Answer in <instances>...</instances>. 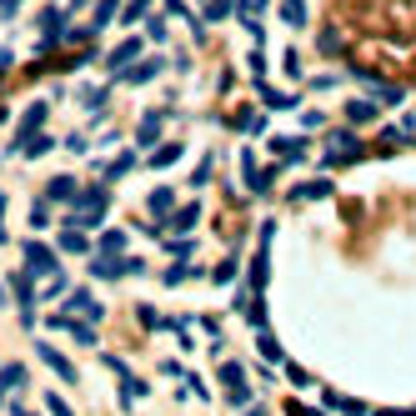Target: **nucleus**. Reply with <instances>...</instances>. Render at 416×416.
<instances>
[{"instance_id": "obj_26", "label": "nucleus", "mask_w": 416, "mask_h": 416, "mask_svg": "<svg viewBox=\"0 0 416 416\" xmlns=\"http://www.w3.org/2000/svg\"><path fill=\"white\" fill-rule=\"evenodd\" d=\"M286 376H291V386H311V376H306L301 366H286Z\"/></svg>"}, {"instance_id": "obj_28", "label": "nucleus", "mask_w": 416, "mask_h": 416, "mask_svg": "<svg viewBox=\"0 0 416 416\" xmlns=\"http://www.w3.org/2000/svg\"><path fill=\"white\" fill-rule=\"evenodd\" d=\"M0 246H6V191H0Z\"/></svg>"}, {"instance_id": "obj_24", "label": "nucleus", "mask_w": 416, "mask_h": 416, "mask_svg": "<svg viewBox=\"0 0 416 416\" xmlns=\"http://www.w3.org/2000/svg\"><path fill=\"white\" fill-rule=\"evenodd\" d=\"M261 356H266V362H281V346L271 336H261Z\"/></svg>"}, {"instance_id": "obj_23", "label": "nucleus", "mask_w": 416, "mask_h": 416, "mask_svg": "<svg viewBox=\"0 0 416 416\" xmlns=\"http://www.w3.org/2000/svg\"><path fill=\"white\" fill-rule=\"evenodd\" d=\"M45 411H50V416H71V406L55 396V391H45Z\"/></svg>"}, {"instance_id": "obj_12", "label": "nucleus", "mask_w": 416, "mask_h": 416, "mask_svg": "<svg viewBox=\"0 0 416 416\" xmlns=\"http://www.w3.org/2000/svg\"><path fill=\"white\" fill-rule=\"evenodd\" d=\"M346 115H351V121H376V105H371V100H351Z\"/></svg>"}, {"instance_id": "obj_21", "label": "nucleus", "mask_w": 416, "mask_h": 416, "mask_svg": "<svg viewBox=\"0 0 416 416\" xmlns=\"http://www.w3.org/2000/svg\"><path fill=\"white\" fill-rule=\"evenodd\" d=\"M156 71H161V66H156V61H146V66H136V71H131V76H126V81H131V86H141V81H151V76H156Z\"/></svg>"}, {"instance_id": "obj_1", "label": "nucleus", "mask_w": 416, "mask_h": 416, "mask_svg": "<svg viewBox=\"0 0 416 416\" xmlns=\"http://www.w3.org/2000/svg\"><path fill=\"white\" fill-rule=\"evenodd\" d=\"M76 226H100L105 221V186H91V191H81L76 196V216H71Z\"/></svg>"}, {"instance_id": "obj_25", "label": "nucleus", "mask_w": 416, "mask_h": 416, "mask_svg": "<svg viewBox=\"0 0 416 416\" xmlns=\"http://www.w3.org/2000/svg\"><path fill=\"white\" fill-rule=\"evenodd\" d=\"M231 6H236V0H211V21H221V16H231Z\"/></svg>"}, {"instance_id": "obj_11", "label": "nucleus", "mask_w": 416, "mask_h": 416, "mask_svg": "<svg viewBox=\"0 0 416 416\" xmlns=\"http://www.w3.org/2000/svg\"><path fill=\"white\" fill-rule=\"evenodd\" d=\"M136 55H141V40H126L121 50H115V55H110V66H115V71H121L126 61H136Z\"/></svg>"}, {"instance_id": "obj_17", "label": "nucleus", "mask_w": 416, "mask_h": 416, "mask_svg": "<svg viewBox=\"0 0 416 416\" xmlns=\"http://www.w3.org/2000/svg\"><path fill=\"white\" fill-rule=\"evenodd\" d=\"M131 166H136V156H115V161H110V171H105V175H110V181H121V175H126V171H131Z\"/></svg>"}, {"instance_id": "obj_4", "label": "nucleus", "mask_w": 416, "mask_h": 416, "mask_svg": "<svg viewBox=\"0 0 416 416\" xmlns=\"http://www.w3.org/2000/svg\"><path fill=\"white\" fill-rule=\"evenodd\" d=\"M356 151H362V146H356V136H351V131H336V136H331V151H326V166H341V161H351Z\"/></svg>"}, {"instance_id": "obj_8", "label": "nucleus", "mask_w": 416, "mask_h": 416, "mask_svg": "<svg viewBox=\"0 0 416 416\" xmlns=\"http://www.w3.org/2000/svg\"><path fill=\"white\" fill-rule=\"evenodd\" d=\"M321 196H331V181H306L291 191V201H321Z\"/></svg>"}, {"instance_id": "obj_2", "label": "nucleus", "mask_w": 416, "mask_h": 416, "mask_svg": "<svg viewBox=\"0 0 416 416\" xmlns=\"http://www.w3.org/2000/svg\"><path fill=\"white\" fill-rule=\"evenodd\" d=\"M25 266H30V276H55V251L40 241H25Z\"/></svg>"}, {"instance_id": "obj_19", "label": "nucleus", "mask_w": 416, "mask_h": 416, "mask_svg": "<svg viewBox=\"0 0 416 416\" xmlns=\"http://www.w3.org/2000/svg\"><path fill=\"white\" fill-rule=\"evenodd\" d=\"M221 381H226V386H241V381H246V371L236 366V362H226V366H221Z\"/></svg>"}, {"instance_id": "obj_16", "label": "nucleus", "mask_w": 416, "mask_h": 416, "mask_svg": "<svg viewBox=\"0 0 416 416\" xmlns=\"http://www.w3.org/2000/svg\"><path fill=\"white\" fill-rule=\"evenodd\" d=\"M161 136V115H146V121H141V146H151Z\"/></svg>"}, {"instance_id": "obj_27", "label": "nucleus", "mask_w": 416, "mask_h": 416, "mask_svg": "<svg viewBox=\"0 0 416 416\" xmlns=\"http://www.w3.org/2000/svg\"><path fill=\"white\" fill-rule=\"evenodd\" d=\"M286 411H291V416H321V411H311V406H301V401H291Z\"/></svg>"}, {"instance_id": "obj_14", "label": "nucleus", "mask_w": 416, "mask_h": 416, "mask_svg": "<svg viewBox=\"0 0 416 416\" xmlns=\"http://www.w3.org/2000/svg\"><path fill=\"white\" fill-rule=\"evenodd\" d=\"M61 251H91L86 231H66V236H61Z\"/></svg>"}, {"instance_id": "obj_3", "label": "nucleus", "mask_w": 416, "mask_h": 416, "mask_svg": "<svg viewBox=\"0 0 416 416\" xmlns=\"http://www.w3.org/2000/svg\"><path fill=\"white\" fill-rule=\"evenodd\" d=\"M35 351H40V362H45V366H50L55 376H61V381H76V366H71V362H66V356H61V351H55V346H45V341H35Z\"/></svg>"}, {"instance_id": "obj_5", "label": "nucleus", "mask_w": 416, "mask_h": 416, "mask_svg": "<svg viewBox=\"0 0 416 416\" xmlns=\"http://www.w3.org/2000/svg\"><path fill=\"white\" fill-rule=\"evenodd\" d=\"M21 386H25V366H21V362H11L6 371H0V406H6Z\"/></svg>"}, {"instance_id": "obj_9", "label": "nucleus", "mask_w": 416, "mask_h": 416, "mask_svg": "<svg viewBox=\"0 0 416 416\" xmlns=\"http://www.w3.org/2000/svg\"><path fill=\"white\" fill-rule=\"evenodd\" d=\"M45 196H50V201H71V196H76V181H71V175H55V181L45 186Z\"/></svg>"}, {"instance_id": "obj_6", "label": "nucleus", "mask_w": 416, "mask_h": 416, "mask_svg": "<svg viewBox=\"0 0 416 416\" xmlns=\"http://www.w3.org/2000/svg\"><path fill=\"white\" fill-rule=\"evenodd\" d=\"M71 311H86L91 321H100V301H96V296L91 291H71V301H66Z\"/></svg>"}, {"instance_id": "obj_20", "label": "nucleus", "mask_w": 416, "mask_h": 416, "mask_svg": "<svg viewBox=\"0 0 416 416\" xmlns=\"http://www.w3.org/2000/svg\"><path fill=\"white\" fill-rule=\"evenodd\" d=\"M175 156H181V146H175V141H171V146H166V151H156V156H151V166H156V171H161V166H171V161H175Z\"/></svg>"}, {"instance_id": "obj_29", "label": "nucleus", "mask_w": 416, "mask_h": 416, "mask_svg": "<svg viewBox=\"0 0 416 416\" xmlns=\"http://www.w3.org/2000/svg\"><path fill=\"white\" fill-rule=\"evenodd\" d=\"M241 416H266V406H246V411H241Z\"/></svg>"}, {"instance_id": "obj_15", "label": "nucleus", "mask_w": 416, "mask_h": 416, "mask_svg": "<svg viewBox=\"0 0 416 416\" xmlns=\"http://www.w3.org/2000/svg\"><path fill=\"white\" fill-rule=\"evenodd\" d=\"M196 221H201V206H186V211H175V221H171V226H175V231H191Z\"/></svg>"}, {"instance_id": "obj_13", "label": "nucleus", "mask_w": 416, "mask_h": 416, "mask_svg": "<svg viewBox=\"0 0 416 416\" xmlns=\"http://www.w3.org/2000/svg\"><path fill=\"white\" fill-rule=\"evenodd\" d=\"M171 206H175V196H171L166 186H161V191H151V211H156V216H171Z\"/></svg>"}, {"instance_id": "obj_10", "label": "nucleus", "mask_w": 416, "mask_h": 416, "mask_svg": "<svg viewBox=\"0 0 416 416\" xmlns=\"http://www.w3.org/2000/svg\"><path fill=\"white\" fill-rule=\"evenodd\" d=\"M100 251H105V256H121V251H126V231H105V236H100Z\"/></svg>"}, {"instance_id": "obj_7", "label": "nucleus", "mask_w": 416, "mask_h": 416, "mask_svg": "<svg viewBox=\"0 0 416 416\" xmlns=\"http://www.w3.org/2000/svg\"><path fill=\"white\" fill-rule=\"evenodd\" d=\"M91 271H96L100 281H115V276H121V271H126V261H115V256H105V251H100V256L91 261Z\"/></svg>"}, {"instance_id": "obj_22", "label": "nucleus", "mask_w": 416, "mask_h": 416, "mask_svg": "<svg viewBox=\"0 0 416 416\" xmlns=\"http://www.w3.org/2000/svg\"><path fill=\"white\" fill-rule=\"evenodd\" d=\"M30 226H35V231H40V226H50V206H45V201H35V206H30Z\"/></svg>"}, {"instance_id": "obj_18", "label": "nucleus", "mask_w": 416, "mask_h": 416, "mask_svg": "<svg viewBox=\"0 0 416 416\" xmlns=\"http://www.w3.org/2000/svg\"><path fill=\"white\" fill-rule=\"evenodd\" d=\"M226 401H231L236 411H241V406H251V386H246V381H241V386H231V396H226Z\"/></svg>"}, {"instance_id": "obj_30", "label": "nucleus", "mask_w": 416, "mask_h": 416, "mask_svg": "<svg viewBox=\"0 0 416 416\" xmlns=\"http://www.w3.org/2000/svg\"><path fill=\"white\" fill-rule=\"evenodd\" d=\"M0 306H6V286H0Z\"/></svg>"}]
</instances>
